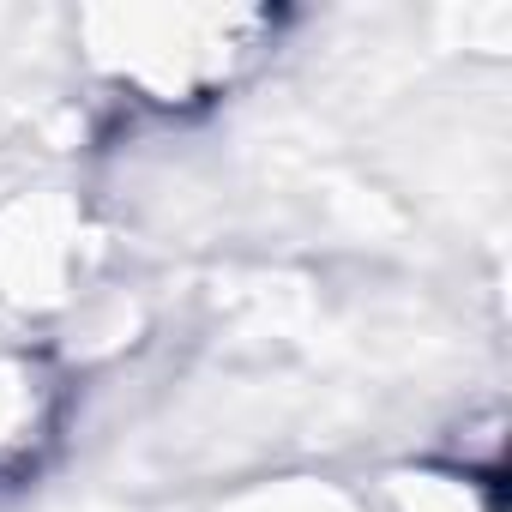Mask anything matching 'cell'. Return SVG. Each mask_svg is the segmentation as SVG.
I'll return each mask as SVG.
<instances>
[{
    "instance_id": "2",
    "label": "cell",
    "mask_w": 512,
    "mask_h": 512,
    "mask_svg": "<svg viewBox=\"0 0 512 512\" xmlns=\"http://www.w3.org/2000/svg\"><path fill=\"white\" fill-rule=\"evenodd\" d=\"M61 422V380L43 356H0V476L43 458Z\"/></svg>"
},
{
    "instance_id": "1",
    "label": "cell",
    "mask_w": 512,
    "mask_h": 512,
    "mask_svg": "<svg viewBox=\"0 0 512 512\" xmlns=\"http://www.w3.org/2000/svg\"><path fill=\"white\" fill-rule=\"evenodd\" d=\"M109 43L97 49L109 79L127 85L151 109H193L223 97L253 55L266 49V13H127L109 19Z\"/></svg>"
}]
</instances>
